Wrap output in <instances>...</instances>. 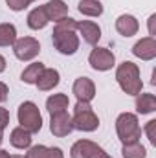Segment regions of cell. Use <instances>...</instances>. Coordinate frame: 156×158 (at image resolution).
<instances>
[{
	"label": "cell",
	"instance_id": "1",
	"mask_svg": "<svg viewBox=\"0 0 156 158\" xmlns=\"http://www.w3.org/2000/svg\"><path fill=\"white\" fill-rule=\"evenodd\" d=\"M77 20L72 17H64L59 22H55L51 40L59 53L63 55H74L79 50V37H77Z\"/></svg>",
	"mask_w": 156,
	"mask_h": 158
},
{
	"label": "cell",
	"instance_id": "2",
	"mask_svg": "<svg viewBox=\"0 0 156 158\" xmlns=\"http://www.w3.org/2000/svg\"><path fill=\"white\" fill-rule=\"evenodd\" d=\"M116 81L117 85L121 86V90L129 96H138L143 88V81L140 76V68L138 64L130 63V61H125L117 66L116 70Z\"/></svg>",
	"mask_w": 156,
	"mask_h": 158
},
{
	"label": "cell",
	"instance_id": "3",
	"mask_svg": "<svg viewBox=\"0 0 156 158\" xmlns=\"http://www.w3.org/2000/svg\"><path fill=\"white\" fill-rule=\"evenodd\" d=\"M116 132L117 138L123 145H129V143H138L140 138H142V127H140V121L138 116L132 114V112H123L119 114L116 119Z\"/></svg>",
	"mask_w": 156,
	"mask_h": 158
},
{
	"label": "cell",
	"instance_id": "4",
	"mask_svg": "<svg viewBox=\"0 0 156 158\" xmlns=\"http://www.w3.org/2000/svg\"><path fill=\"white\" fill-rule=\"evenodd\" d=\"M72 125H74V129H77L81 132H94L99 127V118L96 116L90 103H83V101L76 103L74 116H72Z\"/></svg>",
	"mask_w": 156,
	"mask_h": 158
},
{
	"label": "cell",
	"instance_id": "5",
	"mask_svg": "<svg viewBox=\"0 0 156 158\" xmlns=\"http://www.w3.org/2000/svg\"><path fill=\"white\" fill-rule=\"evenodd\" d=\"M18 123L22 129H26L30 134H35L42 129V116L39 112V107L33 101H24L18 107Z\"/></svg>",
	"mask_w": 156,
	"mask_h": 158
},
{
	"label": "cell",
	"instance_id": "6",
	"mask_svg": "<svg viewBox=\"0 0 156 158\" xmlns=\"http://www.w3.org/2000/svg\"><path fill=\"white\" fill-rule=\"evenodd\" d=\"M88 63H90V66H92L94 70H97V72H107V70H112V66L116 64V55H114L109 48L96 46V48L90 52Z\"/></svg>",
	"mask_w": 156,
	"mask_h": 158
},
{
	"label": "cell",
	"instance_id": "7",
	"mask_svg": "<svg viewBox=\"0 0 156 158\" xmlns=\"http://www.w3.org/2000/svg\"><path fill=\"white\" fill-rule=\"evenodd\" d=\"M40 44L33 37H20L13 42V53L18 61H31L39 55Z\"/></svg>",
	"mask_w": 156,
	"mask_h": 158
},
{
	"label": "cell",
	"instance_id": "8",
	"mask_svg": "<svg viewBox=\"0 0 156 158\" xmlns=\"http://www.w3.org/2000/svg\"><path fill=\"white\" fill-rule=\"evenodd\" d=\"M50 131H51V134L57 136V138H64V136H68V134L74 131L72 116L68 114V110L59 112V114H51V119H50Z\"/></svg>",
	"mask_w": 156,
	"mask_h": 158
},
{
	"label": "cell",
	"instance_id": "9",
	"mask_svg": "<svg viewBox=\"0 0 156 158\" xmlns=\"http://www.w3.org/2000/svg\"><path fill=\"white\" fill-rule=\"evenodd\" d=\"M72 92H74V96L77 98V101L90 103V101L96 98V85H94L92 79H88V77H77L74 81Z\"/></svg>",
	"mask_w": 156,
	"mask_h": 158
},
{
	"label": "cell",
	"instance_id": "10",
	"mask_svg": "<svg viewBox=\"0 0 156 158\" xmlns=\"http://www.w3.org/2000/svg\"><path fill=\"white\" fill-rule=\"evenodd\" d=\"M101 149L103 147H99L92 140H77L70 149V158H96Z\"/></svg>",
	"mask_w": 156,
	"mask_h": 158
},
{
	"label": "cell",
	"instance_id": "11",
	"mask_svg": "<svg viewBox=\"0 0 156 158\" xmlns=\"http://www.w3.org/2000/svg\"><path fill=\"white\" fill-rule=\"evenodd\" d=\"M132 53L142 61H153L156 57V40L154 37H143L132 46Z\"/></svg>",
	"mask_w": 156,
	"mask_h": 158
},
{
	"label": "cell",
	"instance_id": "12",
	"mask_svg": "<svg viewBox=\"0 0 156 158\" xmlns=\"http://www.w3.org/2000/svg\"><path fill=\"white\" fill-rule=\"evenodd\" d=\"M77 30L81 33L83 40L90 46H96L101 39V28L94 22V20H81L77 22Z\"/></svg>",
	"mask_w": 156,
	"mask_h": 158
},
{
	"label": "cell",
	"instance_id": "13",
	"mask_svg": "<svg viewBox=\"0 0 156 158\" xmlns=\"http://www.w3.org/2000/svg\"><path fill=\"white\" fill-rule=\"evenodd\" d=\"M116 30H117V33L123 35V37H132V35L138 33L140 22L132 15H119L116 19Z\"/></svg>",
	"mask_w": 156,
	"mask_h": 158
},
{
	"label": "cell",
	"instance_id": "14",
	"mask_svg": "<svg viewBox=\"0 0 156 158\" xmlns=\"http://www.w3.org/2000/svg\"><path fill=\"white\" fill-rule=\"evenodd\" d=\"M44 11L48 15V20L59 22L61 19L68 17V6L64 0H50L48 4H44Z\"/></svg>",
	"mask_w": 156,
	"mask_h": 158
},
{
	"label": "cell",
	"instance_id": "15",
	"mask_svg": "<svg viewBox=\"0 0 156 158\" xmlns=\"http://www.w3.org/2000/svg\"><path fill=\"white\" fill-rule=\"evenodd\" d=\"M59 79H61V76L55 68H44L35 85H37V88L40 92H48V90H53L59 85Z\"/></svg>",
	"mask_w": 156,
	"mask_h": 158
},
{
	"label": "cell",
	"instance_id": "16",
	"mask_svg": "<svg viewBox=\"0 0 156 158\" xmlns=\"http://www.w3.org/2000/svg\"><path fill=\"white\" fill-rule=\"evenodd\" d=\"M68 107H70V99H68L66 94H51L46 99V109H48L50 116L64 112V110H68Z\"/></svg>",
	"mask_w": 156,
	"mask_h": 158
},
{
	"label": "cell",
	"instance_id": "17",
	"mask_svg": "<svg viewBox=\"0 0 156 158\" xmlns=\"http://www.w3.org/2000/svg\"><path fill=\"white\" fill-rule=\"evenodd\" d=\"M9 143L15 147V149H30L31 147V134L22 129V127H17L11 131L9 134Z\"/></svg>",
	"mask_w": 156,
	"mask_h": 158
},
{
	"label": "cell",
	"instance_id": "18",
	"mask_svg": "<svg viewBox=\"0 0 156 158\" xmlns=\"http://www.w3.org/2000/svg\"><path fill=\"white\" fill-rule=\"evenodd\" d=\"M26 20H28V26H30L31 30H35V31L46 28L48 22H50V20H48V15H46V11H44V6H39V7L31 9Z\"/></svg>",
	"mask_w": 156,
	"mask_h": 158
},
{
	"label": "cell",
	"instance_id": "19",
	"mask_svg": "<svg viewBox=\"0 0 156 158\" xmlns=\"http://www.w3.org/2000/svg\"><path fill=\"white\" fill-rule=\"evenodd\" d=\"M136 110L138 114H151L156 110V96L154 94H138L136 96Z\"/></svg>",
	"mask_w": 156,
	"mask_h": 158
},
{
	"label": "cell",
	"instance_id": "20",
	"mask_svg": "<svg viewBox=\"0 0 156 158\" xmlns=\"http://www.w3.org/2000/svg\"><path fill=\"white\" fill-rule=\"evenodd\" d=\"M77 9L84 17H101L103 15V4L99 0H81Z\"/></svg>",
	"mask_w": 156,
	"mask_h": 158
},
{
	"label": "cell",
	"instance_id": "21",
	"mask_svg": "<svg viewBox=\"0 0 156 158\" xmlns=\"http://www.w3.org/2000/svg\"><path fill=\"white\" fill-rule=\"evenodd\" d=\"M42 70H44V64L42 63H31V64H28L24 68V72L20 74V79L26 85H35L37 79L40 77V74H42Z\"/></svg>",
	"mask_w": 156,
	"mask_h": 158
},
{
	"label": "cell",
	"instance_id": "22",
	"mask_svg": "<svg viewBox=\"0 0 156 158\" xmlns=\"http://www.w3.org/2000/svg\"><path fill=\"white\" fill-rule=\"evenodd\" d=\"M17 40V28L9 22L0 24V46H13Z\"/></svg>",
	"mask_w": 156,
	"mask_h": 158
},
{
	"label": "cell",
	"instance_id": "23",
	"mask_svg": "<svg viewBox=\"0 0 156 158\" xmlns=\"http://www.w3.org/2000/svg\"><path fill=\"white\" fill-rule=\"evenodd\" d=\"M121 155H123V158H147V151H145V147L138 142V143L123 145Z\"/></svg>",
	"mask_w": 156,
	"mask_h": 158
},
{
	"label": "cell",
	"instance_id": "24",
	"mask_svg": "<svg viewBox=\"0 0 156 158\" xmlns=\"http://www.w3.org/2000/svg\"><path fill=\"white\" fill-rule=\"evenodd\" d=\"M48 153H50V147H46V145H33V147L28 149L26 158H48Z\"/></svg>",
	"mask_w": 156,
	"mask_h": 158
},
{
	"label": "cell",
	"instance_id": "25",
	"mask_svg": "<svg viewBox=\"0 0 156 158\" xmlns=\"http://www.w3.org/2000/svg\"><path fill=\"white\" fill-rule=\"evenodd\" d=\"M35 0H6V4H7V7L11 9V11H22V9H26L30 4H33Z\"/></svg>",
	"mask_w": 156,
	"mask_h": 158
},
{
	"label": "cell",
	"instance_id": "26",
	"mask_svg": "<svg viewBox=\"0 0 156 158\" xmlns=\"http://www.w3.org/2000/svg\"><path fill=\"white\" fill-rule=\"evenodd\" d=\"M154 129H156V119H151L149 123H147V127H145V132H147V138H149V142L156 145V134H154Z\"/></svg>",
	"mask_w": 156,
	"mask_h": 158
},
{
	"label": "cell",
	"instance_id": "27",
	"mask_svg": "<svg viewBox=\"0 0 156 158\" xmlns=\"http://www.w3.org/2000/svg\"><path fill=\"white\" fill-rule=\"evenodd\" d=\"M7 125H9V112L4 107H0V129H6Z\"/></svg>",
	"mask_w": 156,
	"mask_h": 158
},
{
	"label": "cell",
	"instance_id": "28",
	"mask_svg": "<svg viewBox=\"0 0 156 158\" xmlns=\"http://www.w3.org/2000/svg\"><path fill=\"white\" fill-rule=\"evenodd\" d=\"M48 158H64V155H63V149H61V147H50Z\"/></svg>",
	"mask_w": 156,
	"mask_h": 158
},
{
	"label": "cell",
	"instance_id": "29",
	"mask_svg": "<svg viewBox=\"0 0 156 158\" xmlns=\"http://www.w3.org/2000/svg\"><path fill=\"white\" fill-rule=\"evenodd\" d=\"M7 94H9V90H7V85L0 81V103H4V101L7 99Z\"/></svg>",
	"mask_w": 156,
	"mask_h": 158
},
{
	"label": "cell",
	"instance_id": "30",
	"mask_svg": "<svg viewBox=\"0 0 156 158\" xmlns=\"http://www.w3.org/2000/svg\"><path fill=\"white\" fill-rule=\"evenodd\" d=\"M154 20H156V15H151V19H149V33H151V37L154 35Z\"/></svg>",
	"mask_w": 156,
	"mask_h": 158
},
{
	"label": "cell",
	"instance_id": "31",
	"mask_svg": "<svg viewBox=\"0 0 156 158\" xmlns=\"http://www.w3.org/2000/svg\"><path fill=\"white\" fill-rule=\"evenodd\" d=\"M4 70H6V59H4V57L0 55V74H2Z\"/></svg>",
	"mask_w": 156,
	"mask_h": 158
},
{
	"label": "cell",
	"instance_id": "32",
	"mask_svg": "<svg viewBox=\"0 0 156 158\" xmlns=\"http://www.w3.org/2000/svg\"><path fill=\"white\" fill-rule=\"evenodd\" d=\"M96 158H112V156H109V155H107V153H105V151L101 149V151H99V153L96 155Z\"/></svg>",
	"mask_w": 156,
	"mask_h": 158
},
{
	"label": "cell",
	"instance_id": "33",
	"mask_svg": "<svg viewBox=\"0 0 156 158\" xmlns=\"http://www.w3.org/2000/svg\"><path fill=\"white\" fill-rule=\"evenodd\" d=\"M0 158H9V153L4 151V149H0Z\"/></svg>",
	"mask_w": 156,
	"mask_h": 158
},
{
	"label": "cell",
	"instance_id": "34",
	"mask_svg": "<svg viewBox=\"0 0 156 158\" xmlns=\"http://www.w3.org/2000/svg\"><path fill=\"white\" fill-rule=\"evenodd\" d=\"M2 142H4V129H0V145H2Z\"/></svg>",
	"mask_w": 156,
	"mask_h": 158
},
{
	"label": "cell",
	"instance_id": "35",
	"mask_svg": "<svg viewBox=\"0 0 156 158\" xmlns=\"http://www.w3.org/2000/svg\"><path fill=\"white\" fill-rule=\"evenodd\" d=\"M9 158H26V156H22V155H13V156H9Z\"/></svg>",
	"mask_w": 156,
	"mask_h": 158
}]
</instances>
